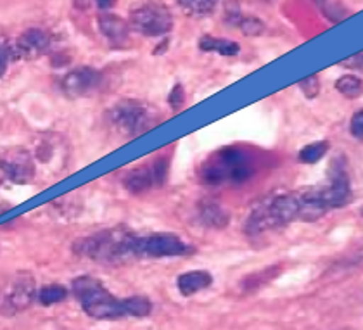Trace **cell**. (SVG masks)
Listing matches in <instances>:
<instances>
[{
    "mask_svg": "<svg viewBox=\"0 0 363 330\" xmlns=\"http://www.w3.org/2000/svg\"><path fill=\"white\" fill-rule=\"evenodd\" d=\"M255 175L251 154L239 147H223L201 164L199 178L206 186H240Z\"/></svg>",
    "mask_w": 363,
    "mask_h": 330,
    "instance_id": "1",
    "label": "cell"
},
{
    "mask_svg": "<svg viewBox=\"0 0 363 330\" xmlns=\"http://www.w3.org/2000/svg\"><path fill=\"white\" fill-rule=\"evenodd\" d=\"M132 232L123 227L111 230H102L97 234L80 237L73 242V253L80 258L92 259L102 265H116L132 256Z\"/></svg>",
    "mask_w": 363,
    "mask_h": 330,
    "instance_id": "2",
    "label": "cell"
},
{
    "mask_svg": "<svg viewBox=\"0 0 363 330\" xmlns=\"http://www.w3.org/2000/svg\"><path fill=\"white\" fill-rule=\"evenodd\" d=\"M71 290L90 318L121 320V318L128 317L126 297L120 300V297L113 296L101 282L90 275H82V277L74 278L73 284H71Z\"/></svg>",
    "mask_w": 363,
    "mask_h": 330,
    "instance_id": "3",
    "label": "cell"
},
{
    "mask_svg": "<svg viewBox=\"0 0 363 330\" xmlns=\"http://www.w3.org/2000/svg\"><path fill=\"white\" fill-rule=\"evenodd\" d=\"M301 204H299L298 190L287 194L268 198L251 211L244 223V232L247 235H259L268 230L280 229L299 220Z\"/></svg>",
    "mask_w": 363,
    "mask_h": 330,
    "instance_id": "4",
    "label": "cell"
},
{
    "mask_svg": "<svg viewBox=\"0 0 363 330\" xmlns=\"http://www.w3.org/2000/svg\"><path fill=\"white\" fill-rule=\"evenodd\" d=\"M37 300V284L30 272H18L0 288V315L14 317L26 312Z\"/></svg>",
    "mask_w": 363,
    "mask_h": 330,
    "instance_id": "5",
    "label": "cell"
},
{
    "mask_svg": "<svg viewBox=\"0 0 363 330\" xmlns=\"http://www.w3.org/2000/svg\"><path fill=\"white\" fill-rule=\"evenodd\" d=\"M113 125L126 137H135L156 127L154 111L137 99H123L109 111Z\"/></svg>",
    "mask_w": 363,
    "mask_h": 330,
    "instance_id": "6",
    "label": "cell"
},
{
    "mask_svg": "<svg viewBox=\"0 0 363 330\" xmlns=\"http://www.w3.org/2000/svg\"><path fill=\"white\" fill-rule=\"evenodd\" d=\"M191 253H194V247L175 234L133 235V258H173L187 256Z\"/></svg>",
    "mask_w": 363,
    "mask_h": 330,
    "instance_id": "7",
    "label": "cell"
},
{
    "mask_svg": "<svg viewBox=\"0 0 363 330\" xmlns=\"http://www.w3.org/2000/svg\"><path fill=\"white\" fill-rule=\"evenodd\" d=\"M128 28L144 37H163L173 28V16L163 4L149 2L130 14Z\"/></svg>",
    "mask_w": 363,
    "mask_h": 330,
    "instance_id": "8",
    "label": "cell"
},
{
    "mask_svg": "<svg viewBox=\"0 0 363 330\" xmlns=\"http://www.w3.org/2000/svg\"><path fill=\"white\" fill-rule=\"evenodd\" d=\"M0 170L14 183H30L35 178V161L28 149L13 147L0 154Z\"/></svg>",
    "mask_w": 363,
    "mask_h": 330,
    "instance_id": "9",
    "label": "cell"
},
{
    "mask_svg": "<svg viewBox=\"0 0 363 330\" xmlns=\"http://www.w3.org/2000/svg\"><path fill=\"white\" fill-rule=\"evenodd\" d=\"M320 188L327 210L330 211L346 206L351 201V182L348 171H346V164H339V159H335L333 171H330L329 186Z\"/></svg>",
    "mask_w": 363,
    "mask_h": 330,
    "instance_id": "10",
    "label": "cell"
},
{
    "mask_svg": "<svg viewBox=\"0 0 363 330\" xmlns=\"http://www.w3.org/2000/svg\"><path fill=\"white\" fill-rule=\"evenodd\" d=\"M101 84L102 73L94 68H89V66H84V68H77L73 72L66 73L61 80V89L66 96L73 97V99H80V97H86L96 92Z\"/></svg>",
    "mask_w": 363,
    "mask_h": 330,
    "instance_id": "11",
    "label": "cell"
},
{
    "mask_svg": "<svg viewBox=\"0 0 363 330\" xmlns=\"http://www.w3.org/2000/svg\"><path fill=\"white\" fill-rule=\"evenodd\" d=\"M50 45V37L45 30L30 28L16 40V54L26 59H33L45 52Z\"/></svg>",
    "mask_w": 363,
    "mask_h": 330,
    "instance_id": "12",
    "label": "cell"
},
{
    "mask_svg": "<svg viewBox=\"0 0 363 330\" xmlns=\"http://www.w3.org/2000/svg\"><path fill=\"white\" fill-rule=\"evenodd\" d=\"M99 30L104 35L106 40H109L116 47H121L128 40V23L113 13H102L99 16Z\"/></svg>",
    "mask_w": 363,
    "mask_h": 330,
    "instance_id": "13",
    "label": "cell"
},
{
    "mask_svg": "<svg viewBox=\"0 0 363 330\" xmlns=\"http://www.w3.org/2000/svg\"><path fill=\"white\" fill-rule=\"evenodd\" d=\"M213 275L206 270H192L179 275L177 278V289L184 297H191L194 294L211 288Z\"/></svg>",
    "mask_w": 363,
    "mask_h": 330,
    "instance_id": "14",
    "label": "cell"
},
{
    "mask_svg": "<svg viewBox=\"0 0 363 330\" xmlns=\"http://www.w3.org/2000/svg\"><path fill=\"white\" fill-rule=\"evenodd\" d=\"M197 216H199V222L204 227H210V229H225L230 222V215L220 204L206 201L201 203L197 207Z\"/></svg>",
    "mask_w": 363,
    "mask_h": 330,
    "instance_id": "15",
    "label": "cell"
},
{
    "mask_svg": "<svg viewBox=\"0 0 363 330\" xmlns=\"http://www.w3.org/2000/svg\"><path fill=\"white\" fill-rule=\"evenodd\" d=\"M123 186L132 194H142V192L149 190L151 187H156L151 164L149 166H140L135 168V170H130L123 176Z\"/></svg>",
    "mask_w": 363,
    "mask_h": 330,
    "instance_id": "16",
    "label": "cell"
},
{
    "mask_svg": "<svg viewBox=\"0 0 363 330\" xmlns=\"http://www.w3.org/2000/svg\"><path fill=\"white\" fill-rule=\"evenodd\" d=\"M199 49L203 52H215L223 57H235L239 56L240 47L238 42H232L228 38H218L213 35H204L199 40Z\"/></svg>",
    "mask_w": 363,
    "mask_h": 330,
    "instance_id": "17",
    "label": "cell"
},
{
    "mask_svg": "<svg viewBox=\"0 0 363 330\" xmlns=\"http://www.w3.org/2000/svg\"><path fill=\"white\" fill-rule=\"evenodd\" d=\"M68 297V289L62 288L59 284H50L37 290V301L40 302L42 306H52L59 305Z\"/></svg>",
    "mask_w": 363,
    "mask_h": 330,
    "instance_id": "18",
    "label": "cell"
},
{
    "mask_svg": "<svg viewBox=\"0 0 363 330\" xmlns=\"http://www.w3.org/2000/svg\"><path fill=\"white\" fill-rule=\"evenodd\" d=\"M330 144L327 140H320V142H313V144H308L305 147L299 151V161L305 164H315L318 163L323 156L329 152Z\"/></svg>",
    "mask_w": 363,
    "mask_h": 330,
    "instance_id": "19",
    "label": "cell"
},
{
    "mask_svg": "<svg viewBox=\"0 0 363 330\" xmlns=\"http://www.w3.org/2000/svg\"><path fill=\"white\" fill-rule=\"evenodd\" d=\"M179 4L189 16H210L218 6V0H179Z\"/></svg>",
    "mask_w": 363,
    "mask_h": 330,
    "instance_id": "20",
    "label": "cell"
},
{
    "mask_svg": "<svg viewBox=\"0 0 363 330\" xmlns=\"http://www.w3.org/2000/svg\"><path fill=\"white\" fill-rule=\"evenodd\" d=\"M362 80L354 74H345V76L335 80V89L341 96L348 97V99H357L362 96Z\"/></svg>",
    "mask_w": 363,
    "mask_h": 330,
    "instance_id": "21",
    "label": "cell"
},
{
    "mask_svg": "<svg viewBox=\"0 0 363 330\" xmlns=\"http://www.w3.org/2000/svg\"><path fill=\"white\" fill-rule=\"evenodd\" d=\"M238 26L242 31L244 35H247V37H259V35L265 33V23L262 21V19L255 18V16H242V18L239 19Z\"/></svg>",
    "mask_w": 363,
    "mask_h": 330,
    "instance_id": "22",
    "label": "cell"
},
{
    "mask_svg": "<svg viewBox=\"0 0 363 330\" xmlns=\"http://www.w3.org/2000/svg\"><path fill=\"white\" fill-rule=\"evenodd\" d=\"M298 85L299 89L303 90V93L306 96V99H315V97L320 93V78H318L317 74H311V76L299 81Z\"/></svg>",
    "mask_w": 363,
    "mask_h": 330,
    "instance_id": "23",
    "label": "cell"
},
{
    "mask_svg": "<svg viewBox=\"0 0 363 330\" xmlns=\"http://www.w3.org/2000/svg\"><path fill=\"white\" fill-rule=\"evenodd\" d=\"M151 168H152V175H154V182H156V187L164 186V183H167V176H168V159L157 158L151 164Z\"/></svg>",
    "mask_w": 363,
    "mask_h": 330,
    "instance_id": "24",
    "label": "cell"
},
{
    "mask_svg": "<svg viewBox=\"0 0 363 330\" xmlns=\"http://www.w3.org/2000/svg\"><path fill=\"white\" fill-rule=\"evenodd\" d=\"M184 102H185V90H184V86H182L180 84H177L172 89V92H169L168 104L172 106L173 111H179L182 106H184Z\"/></svg>",
    "mask_w": 363,
    "mask_h": 330,
    "instance_id": "25",
    "label": "cell"
},
{
    "mask_svg": "<svg viewBox=\"0 0 363 330\" xmlns=\"http://www.w3.org/2000/svg\"><path fill=\"white\" fill-rule=\"evenodd\" d=\"M350 128H351V135H353L354 139L362 140V137H363V111L354 113Z\"/></svg>",
    "mask_w": 363,
    "mask_h": 330,
    "instance_id": "26",
    "label": "cell"
},
{
    "mask_svg": "<svg viewBox=\"0 0 363 330\" xmlns=\"http://www.w3.org/2000/svg\"><path fill=\"white\" fill-rule=\"evenodd\" d=\"M9 59H11V49L6 45V43H0V76L7 72Z\"/></svg>",
    "mask_w": 363,
    "mask_h": 330,
    "instance_id": "27",
    "label": "cell"
},
{
    "mask_svg": "<svg viewBox=\"0 0 363 330\" xmlns=\"http://www.w3.org/2000/svg\"><path fill=\"white\" fill-rule=\"evenodd\" d=\"M341 66H353V68H362V52L354 54V56L351 59H346V61H342Z\"/></svg>",
    "mask_w": 363,
    "mask_h": 330,
    "instance_id": "28",
    "label": "cell"
},
{
    "mask_svg": "<svg viewBox=\"0 0 363 330\" xmlns=\"http://www.w3.org/2000/svg\"><path fill=\"white\" fill-rule=\"evenodd\" d=\"M99 9H109L113 6L114 0H96Z\"/></svg>",
    "mask_w": 363,
    "mask_h": 330,
    "instance_id": "29",
    "label": "cell"
}]
</instances>
